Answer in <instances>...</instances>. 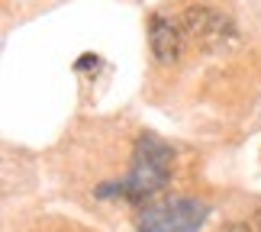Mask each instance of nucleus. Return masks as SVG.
<instances>
[{"instance_id": "nucleus-3", "label": "nucleus", "mask_w": 261, "mask_h": 232, "mask_svg": "<svg viewBox=\"0 0 261 232\" xmlns=\"http://www.w3.org/2000/svg\"><path fill=\"white\" fill-rule=\"evenodd\" d=\"M184 26H180V19H171V16H162L155 13L152 23H148V45H152V52L158 62L171 65L180 58V52H184Z\"/></svg>"}, {"instance_id": "nucleus-1", "label": "nucleus", "mask_w": 261, "mask_h": 232, "mask_svg": "<svg viewBox=\"0 0 261 232\" xmlns=\"http://www.w3.org/2000/svg\"><path fill=\"white\" fill-rule=\"evenodd\" d=\"M171 161H174L171 148L158 136H152V133L139 136L129 174L123 181H116V184H103L100 187V197H110V190H116V194L126 197V200H145L148 194H155V190H162L168 184V177H171Z\"/></svg>"}, {"instance_id": "nucleus-2", "label": "nucleus", "mask_w": 261, "mask_h": 232, "mask_svg": "<svg viewBox=\"0 0 261 232\" xmlns=\"http://www.w3.org/2000/svg\"><path fill=\"white\" fill-rule=\"evenodd\" d=\"M210 207L194 197H171L148 207L136 232H197L206 223Z\"/></svg>"}]
</instances>
